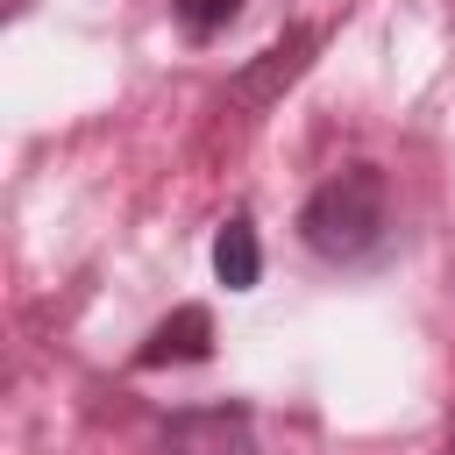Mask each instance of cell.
<instances>
[{
	"label": "cell",
	"instance_id": "1",
	"mask_svg": "<svg viewBox=\"0 0 455 455\" xmlns=\"http://www.w3.org/2000/svg\"><path fill=\"white\" fill-rule=\"evenodd\" d=\"M384 228H391V185H384L377 164L334 171V178L313 185V199L299 206V235H306V249L327 256V263L370 256V249L384 242Z\"/></svg>",
	"mask_w": 455,
	"mask_h": 455
},
{
	"label": "cell",
	"instance_id": "2",
	"mask_svg": "<svg viewBox=\"0 0 455 455\" xmlns=\"http://www.w3.org/2000/svg\"><path fill=\"white\" fill-rule=\"evenodd\" d=\"M313 50H320V28H291V36H277L256 64H242V71H235V100H249V107L277 100V85H291V78L313 64Z\"/></svg>",
	"mask_w": 455,
	"mask_h": 455
},
{
	"label": "cell",
	"instance_id": "3",
	"mask_svg": "<svg viewBox=\"0 0 455 455\" xmlns=\"http://www.w3.org/2000/svg\"><path fill=\"white\" fill-rule=\"evenodd\" d=\"M213 355V313L206 306H178L171 320H156V334L135 348L142 370H171V363H206Z\"/></svg>",
	"mask_w": 455,
	"mask_h": 455
},
{
	"label": "cell",
	"instance_id": "4",
	"mask_svg": "<svg viewBox=\"0 0 455 455\" xmlns=\"http://www.w3.org/2000/svg\"><path fill=\"white\" fill-rule=\"evenodd\" d=\"M213 277H220L228 291H249V284L263 277V249H256V228H249L242 213L213 235Z\"/></svg>",
	"mask_w": 455,
	"mask_h": 455
},
{
	"label": "cell",
	"instance_id": "5",
	"mask_svg": "<svg viewBox=\"0 0 455 455\" xmlns=\"http://www.w3.org/2000/svg\"><path fill=\"white\" fill-rule=\"evenodd\" d=\"M171 7H178L185 36H199V43H206V36H220V28L242 14V0H171Z\"/></svg>",
	"mask_w": 455,
	"mask_h": 455
},
{
	"label": "cell",
	"instance_id": "6",
	"mask_svg": "<svg viewBox=\"0 0 455 455\" xmlns=\"http://www.w3.org/2000/svg\"><path fill=\"white\" fill-rule=\"evenodd\" d=\"M448 455H455V441H448Z\"/></svg>",
	"mask_w": 455,
	"mask_h": 455
}]
</instances>
